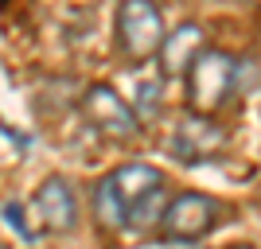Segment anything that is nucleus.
<instances>
[{"mask_svg": "<svg viewBox=\"0 0 261 249\" xmlns=\"http://www.w3.org/2000/svg\"><path fill=\"white\" fill-rule=\"evenodd\" d=\"M164 172L152 163H121L94 191V210L109 230H148L164 210Z\"/></svg>", "mask_w": 261, "mask_h": 249, "instance_id": "f257e3e1", "label": "nucleus"}, {"mask_svg": "<svg viewBox=\"0 0 261 249\" xmlns=\"http://www.w3.org/2000/svg\"><path fill=\"white\" fill-rule=\"evenodd\" d=\"M234 54L226 51H203L195 54V63L187 66V101L191 113H215L218 105H226V98L234 94Z\"/></svg>", "mask_w": 261, "mask_h": 249, "instance_id": "f03ea898", "label": "nucleus"}, {"mask_svg": "<svg viewBox=\"0 0 261 249\" xmlns=\"http://www.w3.org/2000/svg\"><path fill=\"white\" fill-rule=\"evenodd\" d=\"M164 16L152 0H121L117 8V43L129 59H152L164 43Z\"/></svg>", "mask_w": 261, "mask_h": 249, "instance_id": "7ed1b4c3", "label": "nucleus"}, {"mask_svg": "<svg viewBox=\"0 0 261 249\" xmlns=\"http://www.w3.org/2000/svg\"><path fill=\"white\" fill-rule=\"evenodd\" d=\"M222 206L203 191H184L160 210V230L168 241H199L218 226Z\"/></svg>", "mask_w": 261, "mask_h": 249, "instance_id": "20e7f679", "label": "nucleus"}, {"mask_svg": "<svg viewBox=\"0 0 261 249\" xmlns=\"http://www.w3.org/2000/svg\"><path fill=\"white\" fill-rule=\"evenodd\" d=\"M82 113H86V121L101 136H109V141H133V136H141V121H137V113L129 109V98H121L117 90L106 86V82L86 86V94H82Z\"/></svg>", "mask_w": 261, "mask_h": 249, "instance_id": "39448f33", "label": "nucleus"}, {"mask_svg": "<svg viewBox=\"0 0 261 249\" xmlns=\"http://www.w3.org/2000/svg\"><path fill=\"white\" fill-rule=\"evenodd\" d=\"M222 144H226V129L211 113H187L172 129V152H175V160H184V163L211 160Z\"/></svg>", "mask_w": 261, "mask_h": 249, "instance_id": "423d86ee", "label": "nucleus"}, {"mask_svg": "<svg viewBox=\"0 0 261 249\" xmlns=\"http://www.w3.org/2000/svg\"><path fill=\"white\" fill-rule=\"evenodd\" d=\"M32 206H35V218H39V230H47V234H66L78 222V199L66 179H47L35 191Z\"/></svg>", "mask_w": 261, "mask_h": 249, "instance_id": "0eeeda50", "label": "nucleus"}, {"mask_svg": "<svg viewBox=\"0 0 261 249\" xmlns=\"http://www.w3.org/2000/svg\"><path fill=\"white\" fill-rule=\"evenodd\" d=\"M199 51H203V27L199 23H179L175 32H164V43L156 51L160 54V70L168 78H184Z\"/></svg>", "mask_w": 261, "mask_h": 249, "instance_id": "6e6552de", "label": "nucleus"}, {"mask_svg": "<svg viewBox=\"0 0 261 249\" xmlns=\"http://www.w3.org/2000/svg\"><path fill=\"white\" fill-rule=\"evenodd\" d=\"M129 109L137 113V121H144V117H152L156 109H160V78H141L137 82V98L129 101Z\"/></svg>", "mask_w": 261, "mask_h": 249, "instance_id": "1a4fd4ad", "label": "nucleus"}, {"mask_svg": "<svg viewBox=\"0 0 261 249\" xmlns=\"http://www.w3.org/2000/svg\"><path fill=\"white\" fill-rule=\"evenodd\" d=\"M234 249H253V245H234Z\"/></svg>", "mask_w": 261, "mask_h": 249, "instance_id": "9d476101", "label": "nucleus"}, {"mask_svg": "<svg viewBox=\"0 0 261 249\" xmlns=\"http://www.w3.org/2000/svg\"><path fill=\"white\" fill-rule=\"evenodd\" d=\"M0 249H8V245H0Z\"/></svg>", "mask_w": 261, "mask_h": 249, "instance_id": "9b49d317", "label": "nucleus"}]
</instances>
